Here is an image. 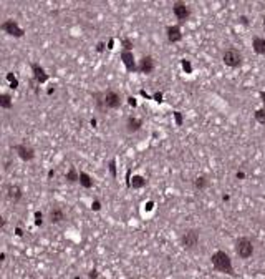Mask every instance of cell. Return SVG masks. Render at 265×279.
Masks as SVG:
<instances>
[{
	"label": "cell",
	"instance_id": "484cf974",
	"mask_svg": "<svg viewBox=\"0 0 265 279\" xmlns=\"http://www.w3.org/2000/svg\"><path fill=\"white\" fill-rule=\"evenodd\" d=\"M103 46H105V45H103V43H100V45H98V52H103Z\"/></svg>",
	"mask_w": 265,
	"mask_h": 279
},
{
	"label": "cell",
	"instance_id": "e0dca14e",
	"mask_svg": "<svg viewBox=\"0 0 265 279\" xmlns=\"http://www.w3.org/2000/svg\"><path fill=\"white\" fill-rule=\"evenodd\" d=\"M0 106H2V108H5V110H10V108H12V98H10L9 93L0 95Z\"/></svg>",
	"mask_w": 265,
	"mask_h": 279
},
{
	"label": "cell",
	"instance_id": "d6986e66",
	"mask_svg": "<svg viewBox=\"0 0 265 279\" xmlns=\"http://www.w3.org/2000/svg\"><path fill=\"white\" fill-rule=\"evenodd\" d=\"M65 178H66L70 183H76V181H80V174L76 173V169L75 168H71L70 171H68L66 174H65Z\"/></svg>",
	"mask_w": 265,
	"mask_h": 279
},
{
	"label": "cell",
	"instance_id": "277c9868",
	"mask_svg": "<svg viewBox=\"0 0 265 279\" xmlns=\"http://www.w3.org/2000/svg\"><path fill=\"white\" fill-rule=\"evenodd\" d=\"M222 62L230 68H237L242 65V53L237 48H227L222 55Z\"/></svg>",
	"mask_w": 265,
	"mask_h": 279
},
{
	"label": "cell",
	"instance_id": "ba28073f",
	"mask_svg": "<svg viewBox=\"0 0 265 279\" xmlns=\"http://www.w3.org/2000/svg\"><path fill=\"white\" fill-rule=\"evenodd\" d=\"M173 13L179 22H186L191 17V9L184 2H176V4H173Z\"/></svg>",
	"mask_w": 265,
	"mask_h": 279
},
{
	"label": "cell",
	"instance_id": "603a6c76",
	"mask_svg": "<svg viewBox=\"0 0 265 279\" xmlns=\"http://www.w3.org/2000/svg\"><path fill=\"white\" fill-rule=\"evenodd\" d=\"M35 218H37V221H35V223L42 226V223H43V214H42V213H35Z\"/></svg>",
	"mask_w": 265,
	"mask_h": 279
},
{
	"label": "cell",
	"instance_id": "52a82bcc",
	"mask_svg": "<svg viewBox=\"0 0 265 279\" xmlns=\"http://www.w3.org/2000/svg\"><path fill=\"white\" fill-rule=\"evenodd\" d=\"M141 126H143V120L138 118V116H128L126 120H124V123H123V130L126 131L128 135H134V133H138L139 130H141Z\"/></svg>",
	"mask_w": 265,
	"mask_h": 279
},
{
	"label": "cell",
	"instance_id": "7c38bea8",
	"mask_svg": "<svg viewBox=\"0 0 265 279\" xmlns=\"http://www.w3.org/2000/svg\"><path fill=\"white\" fill-rule=\"evenodd\" d=\"M32 72H33V78H35L37 83H45V81L48 80V75H46L45 68H43L42 65L32 63Z\"/></svg>",
	"mask_w": 265,
	"mask_h": 279
},
{
	"label": "cell",
	"instance_id": "7402d4cb",
	"mask_svg": "<svg viewBox=\"0 0 265 279\" xmlns=\"http://www.w3.org/2000/svg\"><path fill=\"white\" fill-rule=\"evenodd\" d=\"M255 120L262 125H265V108L264 110H257L255 111Z\"/></svg>",
	"mask_w": 265,
	"mask_h": 279
},
{
	"label": "cell",
	"instance_id": "ffe728a7",
	"mask_svg": "<svg viewBox=\"0 0 265 279\" xmlns=\"http://www.w3.org/2000/svg\"><path fill=\"white\" fill-rule=\"evenodd\" d=\"M80 183L84 186V188H91V186H93L91 178H90L86 173H80Z\"/></svg>",
	"mask_w": 265,
	"mask_h": 279
},
{
	"label": "cell",
	"instance_id": "8992f818",
	"mask_svg": "<svg viewBox=\"0 0 265 279\" xmlns=\"http://www.w3.org/2000/svg\"><path fill=\"white\" fill-rule=\"evenodd\" d=\"M0 28L4 30L7 35H10V37H17V38L23 37V33H25V30L22 28L15 20H5Z\"/></svg>",
	"mask_w": 265,
	"mask_h": 279
},
{
	"label": "cell",
	"instance_id": "30bf717a",
	"mask_svg": "<svg viewBox=\"0 0 265 279\" xmlns=\"http://www.w3.org/2000/svg\"><path fill=\"white\" fill-rule=\"evenodd\" d=\"M152 70H154V58L149 55L143 57V58L139 60V65H138V72L139 73H146V75H149V73H152Z\"/></svg>",
	"mask_w": 265,
	"mask_h": 279
},
{
	"label": "cell",
	"instance_id": "44dd1931",
	"mask_svg": "<svg viewBox=\"0 0 265 279\" xmlns=\"http://www.w3.org/2000/svg\"><path fill=\"white\" fill-rule=\"evenodd\" d=\"M144 185H146V179L143 176H133V181H131L133 188H143Z\"/></svg>",
	"mask_w": 265,
	"mask_h": 279
},
{
	"label": "cell",
	"instance_id": "4316f807",
	"mask_svg": "<svg viewBox=\"0 0 265 279\" xmlns=\"http://www.w3.org/2000/svg\"><path fill=\"white\" fill-rule=\"evenodd\" d=\"M264 28H265V18H264Z\"/></svg>",
	"mask_w": 265,
	"mask_h": 279
},
{
	"label": "cell",
	"instance_id": "9c48e42d",
	"mask_svg": "<svg viewBox=\"0 0 265 279\" xmlns=\"http://www.w3.org/2000/svg\"><path fill=\"white\" fill-rule=\"evenodd\" d=\"M13 150L17 151V155L20 156V160H23V161H32L35 158V150L32 148V146H28V145H25V143L15 145Z\"/></svg>",
	"mask_w": 265,
	"mask_h": 279
},
{
	"label": "cell",
	"instance_id": "5bb4252c",
	"mask_svg": "<svg viewBox=\"0 0 265 279\" xmlns=\"http://www.w3.org/2000/svg\"><path fill=\"white\" fill-rule=\"evenodd\" d=\"M7 196L12 203H18L22 199V188L18 185H9L7 186Z\"/></svg>",
	"mask_w": 265,
	"mask_h": 279
},
{
	"label": "cell",
	"instance_id": "d4e9b609",
	"mask_svg": "<svg viewBox=\"0 0 265 279\" xmlns=\"http://www.w3.org/2000/svg\"><path fill=\"white\" fill-rule=\"evenodd\" d=\"M96 276H98V272H96L95 269H93L91 272H90V278H96Z\"/></svg>",
	"mask_w": 265,
	"mask_h": 279
},
{
	"label": "cell",
	"instance_id": "cb8c5ba5",
	"mask_svg": "<svg viewBox=\"0 0 265 279\" xmlns=\"http://www.w3.org/2000/svg\"><path fill=\"white\" fill-rule=\"evenodd\" d=\"M260 98H262V103H264V108H265V92L260 93Z\"/></svg>",
	"mask_w": 265,
	"mask_h": 279
},
{
	"label": "cell",
	"instance_id": "7a4b0ae2",
	"mask_svg": "<svg viewBox=\"0 0 265 279\" xmlns=\"http://www.w3.org/2000/svg\"><path fill=\"white\" fill-rule=\"evenodd\" d=\"M212 266L215 267L217 271L220 272H225V274H234V267H232V262H230V258L229 254H225L224 251H217V253L212 254Z\"/></svg>",
	"mask_w": 265,
	"mask_h": 279
},
{
	"label": "cell",
	"instance_id": "5b68a950",
	"mask_svg": "<svg viewBox=\"0 0 265 279\" xmlns=\"http://www.w3.org/2000/svg\"><path fill=\"white\" fill-rule=\"evenodd\" d=\"M181 243L186 249H194V248L199 244V231L197 229H187V231L182 234Z\"/></svg>",
	"mask_w": 265,
	"mask_h": 279
},
{
	"label": "cell",
	"instance_id": "3957f363",
	"mask_svg": "<svg viewBox=\"0 0 265 279\" xmlns=\"http://www.w3.org/2000/svg\"><path fill=\"white\" fill-rule=\"evenodd\" d=\"M235 253L239 258L248 259L253 254V244L248 238H239L235 243Z\"/></svg>",
	"mask_w": 265,
	"mask_h": 279
},
{
	"label": "cell",
	"instance_id": "9a60e30c",
	"mask_svg": "<svg viewBox=\"0 0 265 279\" xmlns=\"http://www.w3.org/2000/svg\"><path fill=\"white\" fill-rule=\"evenodd\" d=\"M121 58H123L124 67H126L129 72H138V67H136V63H134V57H133L131 52H123Z\"/></svg>",
	"mask_w": 265,
	"mask_h": 279
},
{
	"label": "cell",
	"instance_id": "6da1fadb",
	"mask_svg": "<svg viewBox=\"0 0 265 279\" xmlns=\"http://www.w3.org/2000/svg\"><path fill=\"white\" fill-rule=\"evenodd\" d=\"M95 103L100 111H108V110H116L123 103V98L118 92L114 90H106L95 95Z\"/></svg>",
	"mask_w": 265,
	"mask_h": 279
},
{
	"label": "cell",
	"instance_id": "2e32d148",
	"mask_svg": "<svg viewBox=\"0 0 265 279\" xmlns=\"http://www.w3.org/2000/svg\"><path fill=\"white\" fill-rule=\"evenodd\" d=\"M252 46H253V52H255V53H259V55H265V38L253 37Z\"/></svg>",
	"mask_w": 265,
	"mask_h": 279
},
{
	"label": "cell",
	"instance_id": "8fae6325",
	"mask_svg": "<svg viewBox=\"0 0 265 279\" xmlns=\"http://www.w3.org/2000/svg\"><path fill=\"white\" fill-rule=\"evenodd\" d=\"M48 221L51 224H60L61 221H65V211L58 206H53L48 213Z\"/></svg>",
	"mask_w": 265,
	"mask_h": 279
},
{
	"label": "cell",
	"instance_id": "ac0fdd59",
	"mask_svg": "<svg viewBox=\"0 0 265 279\" xmlns=\"http://www.w3.org/2000/svg\"><path fill=\"white\" fill-rule=\"evenodd\" d=\"M207 185H209V181H207L206 176H197L194 179V188H196V190H204Z\"/></svg>",
	"mask_w": 265,
	"mask_h": 279
},
{
	"label": "cell",
	"instance_id": "4fadbf2b",
	"mask_svg": "<svg viewBox=\"0 0 265 279\" xmlns=\"http://www.w3.org/2000/svg\"><path fill=\"white\" fill-rule=\"evenodd\" d=\"M166 37L171 43H177L182 40V33H181V28L177 25H173V27H168L166 28Z\"/></svg>",
	"mask_w": 265,
	"mask_h": 279
}]
</instances>
